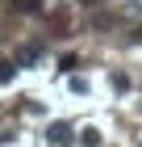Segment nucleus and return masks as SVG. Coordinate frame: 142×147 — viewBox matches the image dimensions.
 Returning <instances> with one entry per match:
<instances>
[{"label":"nucleus","instance_id":"nucleus-3","mask_svg":"<svg viewBox=\"0 0 142 147\" xmlns=\"http://www.w3.org/2000/svg\"><path fill=\"white\" fill-rule=\"evenodd\" d=\"M13 9H25V13H33V9H38V0H13Z\"/></svg>","mask_w":142,"mask_h":147},{"label":"nucleus","instance_id":"nucleus-2","mask_svg":"<svg viewBox=\"0 0 142 147\" xmlns=\"http://www.w3.org/2000/svg\"><path fill=\"white\" fill-rule=\"evenodd\" d=\"M79 143H84V147H100V130H84Z\"/></svg>","mask_w":142,"mask_h":147},{"label":"nucleus","instance_id":"nucleus-1","mask_svg":"<svg viewBox=\"0 0 142 147\" xmlns=\"http://www.w3.org/2000/svg\"><path fill=\"white\" fill-rule=\"evenodd\" d=\"M46 139H50V147H67V143H71V126H67V122H55L50 130H46Z\"/></svg>","mask_w":142,"mask_h":147},{"label":"nucleus","instance_id":"nucleus-4","mask_svg":"<svg viewBox=\"0 0 142 147\" xmlns=\"http://www.w3.org/2000/svg\"><path fill=\"white\" fill-rule=\"evenodd\" d=\"M13 80V63H0V84H9Z\"/></svg>","mask_w":142,"mask_h":147}]
</instances>
